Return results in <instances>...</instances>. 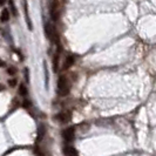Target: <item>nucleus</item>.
<instances>
[{"label": "nucleus", "instance_id": "nucleus-3", "mask_svg": "<svg viewBox=\"0 0 156 156\" xmlns=\"http://www.w3.org/2000/svg\"><path fill=\"white\" fill-rule=\"evenodd\" d=\"M45 34H46L47 39L51 41H54L56 38V32H55L54 26L51 23H46L45 25Z\"/></svg>", "mask_w": 156, "mask_h": 156}, {"label": "nucleus", "instance_id": "nucleus-12", "mask_svg": "<svg viewBox=\"0 0 156 156\" xmlns=\"http://www.w3.org/2000/svg\"><path fill=\"white\" fill-rule=\"evenodd\" d=\"M19 89H20V90H19V93L21 94L23 96H25V95L27 94V88L25 87V85H20V87H19Z\"/></svg>", "mask_w": 156, "mask_h": 156}, {"label": "nucleus", "instance_id": "nucleus-14", "mask_svg": "<svg viewBox=\"0 0 156 156\" xmlns=\"http://www.w3.org/2000/svg\"><path fill=\"white\" fill-rule=\"evenodd\" d=\"M9 5H11V8H12V12H13V14L16 16V9L14 7V4H13V0H9Z\"/></svg>", "mask_w": 156, "mask_h": 156}, {"label": "nucleus", "instance_id": "nucleus-9", "mask_svg": "<svg viewBox=\"0 0 156 156\" xmlns=\"http://www.w3.org/2000/svg\"><path fill=\"white\" fill-rule=\"evenodd\" d=\"M0 20L2 21V23H7L8 20H9V11H8L7 8H5L2 12H1V16H0Z\"/></svg>", "mask_w": 156, "mask_h": 156}, {"label": "nucleus", "instance_id": "nucleus-11", "mask_svg": "<svg viewBox=\"0 0 156 156\" xmlns=\"http://www.w3.org/2000/svg\"><path fill=\"white\" fill-rule=\"evenodd\" d=\"M45 128H44V126H40L39 130H38V140H41L42 139V136L45 135Z\"/></svg>", "mask_w": 156, "mask_h": 156}, {"label": "nucleus", "instance_id": "nucleus-8", "mask_svg": "<svg viewBox=\"0 0 156 156\" xmlns=\"http://www.w3.org/2000/svg\"><path fill=\"white\" fill-rule=\"evenodd\" d=\"M63 153H65L66 156H78L76 149L74 148V147H72V146H66L63 148Z\"/></svg>", "mask_w": 156, "mask_h": 156}, {"label": "nucleus", "instance_id": "nucleus-16", "mask_svg": "<svg viewBox=\"0 0 156 156\" xmlns=\"http://www.w3.org/2000/svg\"><path fill=\"white\" fill-rule=\"evenodd\" d=\"M5 2H6V0H0V6L5 5Z\"/></svg>", "mask_w": 156, "mask_h": 156}, {"label": "nucleus", "instance_id": "nucleus-5", "mask_svg": "<svg viewBox=\"0 0 156 156\" xmlns=\"http://www.w3.org/2000/svg\"><path fill=\"white\" fill-rule=\"evenodd\" d=\"M62 136H63V140L66 142H72L74 140V136H75V128L73 127H69L67 129H65L62 132Z\"/></svg>", "mask_w": 156, "mask_h": 156}, {"label": "nucleus", "instance_id": "nucleus-4", "mask_svg": "<svg viewBox=\"0 0 156 156\" xmlns=\"http://www.w3.org/2000/svg\"><path fill=\"white\" fill-rule=\"evenodd\" d=\"M55 117H56V120H58L59 122H61V123H67V122L70 121L72 113H70L69 110H62V112H60Z\"/></svg>", "mask_w": 156, "mask_h": 156}, {"label": "nucleus", "instance_id": "nucleus-10", "mask_svg": "<svg viewBox=\"0 0 156 156\" xmlns=\"http://www.w3.org/2000/svg\"><path fill=\"white\" fill-rule=\"evenodd\" d=\"M59 55H60V53H59V52H56L55 56L53 58V68H54L55 72H56L58 68H59Z\"/></svg>", "mask_w": 156, "mask_h": 156}, {"label": "nucleus", "instance_id": "nucleus-2", "mask_svg": "<svg viewBox=\"0 0 156 156\" xmlns=\"http://www.w3.org/2000/svg\"><path fill=\"white\" fill-rule=\"evenodd\" d=\"M49 12H51V18H52L53 21H58L60 19V16H61V5H60V2L58 0H53L52 1Z\"/></svg>", "mask_w": 156, "mask_h": 156}, {"label": "nucleus", "instance_id": "nucleus-15", "mask_svg": "<svg viewBox=\"0 0 156 156\" xmlns=\"http://www.w3.org/2000/svg\"><path fill=\"white\" fill-rule=\"evenodd\" d=\"M16 85V80H14V79H12V80H9V86L14 87Z\"/></svg>", "mask_w": 156, "mask_h": 156}, {"label": "nucleus", "instance_id": "nucleus-13", "mask_svg": "<svg viewBox=\"0 0 156 156\" xmlns=\"http://www.w3.org/2000/svg\"><path fill=\"white\" fill-rule=\"evenodd\" d=\"M16 69L14 68V67H8L7 68V73L9 74V75H13V74H16Z\"/></svg>", "mask_w": 156, "mask_h": 156}, {"label": "nucleus", "instance_id": "nucleus-7", "mask_svg": "<svg viewBox=\"0 0 156 156\" xmlns=\"http://www.w3.org/2000/svg\"><path fill=\"white\" fill-rule=\"evenodd\" d=\"M74 62H75V58H74L73 55H68V56L66 58V60H65V63H63L62 68L65 70L68 69V68H70V67L74 65Z\"/></svg>", "mask_w": 156, "mask_h": 156}, {"label": "nucleus", "instance_id": "nucleus-6", "mask_svg": "<svg viewBox=\"0 0 156 156\" xmlns=\"http://www.w3.org/2000/svg\"><path fill=\"white\" fill-rule=\"evenodd\" d=\"M23 11H25V19H26V23L28 25V28L32 30V21H31V18H30L28 5H27V1H26V0H23Z\"/></svg>", "mask_w": 156, "mask_h": 156}, {"label": "nucleus", "instance_id": "nucleus-1", "mask_svg": "<svg viewBox=\"0 0 156 156\" xmlns=\"http://www.w3.org/2000/svg\"><path fill=\"white\" fill-rule=\"evenodd\" d=\"M70 82L66 76H60L58 80V94L60 96H66L69 94Z\"/></svg>", "mask_w": 156, "mask_h": 156}, {"label": "nucleus", "instance_id": "nucleus-17", "mask_svg": "<svg viewBox=\"0 0 156 156\" xmlns=\"http://www.w3.org/2000/svg\"><path fill=\"white\" fill-rule=\"evenodd\" d=\"M4 66H5V63H4L2 61H1V60H0V67H4Z\"/></svg>", "mask_w": 156, "mask_h": 156}]
</instances>
